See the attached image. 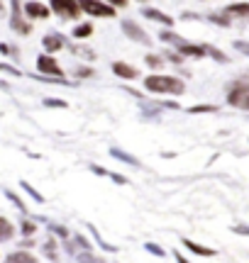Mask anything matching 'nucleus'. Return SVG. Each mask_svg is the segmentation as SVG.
<instances>
[{"label": "nucleus", "mask_w": 249, "mask_h": 263, "mask_svg": "<svg viewBox=\"0 0 249 263\" xmlns=\"http://www.w3.org/2000/svg\"><path fill=\"white\" fill-rule=\"evenodd\" d=\"M34 231H37L34 222H27V219H24V222H22V234H24V236H30V234H34Z\"/></svg>", "instance_id": "obj_17"}, {"label": "nucleus", "mask_w": 249, "mask_h": 263, "mask_svg": "<svg viewBox=\"0 0 249 263\" xmlns=\"http://www.w3.org/2000/svg\"><path fill=\"white\" fill-rule=\"evenodd\" d=\"M113 156H117V159H122V161H130V164H137L132 156H127V153H122L120 149H113Z\"/></svg>", "instance_id": "obj_18"}, {"label": "nucleus", "mask_w": 249, "mask_h": 263, "mask_svg": "<svg viewBox=\"0 0 249 263\" xmlns=\"http://www.w3.org/2000/svg\"><path fill=\"white\" fill-rule=\"evenodd\" d=\"M64 46V37H59V34H46L44 37V49L46 51H59Z\"/></svg>", "instance_id": "obj_11"}, {"label": "nucleus", "mask_w": 249, "mask_h": 263, "mask_svg": "<svg viewBox=\"0 0 249 263\" xmlns=\"http://www.w3.org/2000/svg\"><path fill=\"white\" fill-rule=\"evenodd\" d=\"M12 17H10V27L15 32L20 34H30L32 32V27H30V22L22 20V5H20V0H12Z\"/></svg>", "instance_id": "obj_4"}, {"label": "nucleus", "mask_w": 249, "mask_h": 263, "mask_svg": "<svg viewBox=\"0 0 249 263\" xmlns=\"http://www.w3.org/2000/svg\"><path fill=\"white\" fill-rule=\"evenodd\" d=\"M208 51H210V54L215 56L217 61H225V54H220V51H217V49H208Z\"/></svg>", "instance_id": "obj_29"}, {"label": "nucleus", "mask_w": 249, "mask_h": 263, "mask_svg": "<svg viewBox=\"0 0 249 263\" xmlns=\"http://www.w3.org/2000/svg\"><path fill=\"white\" fill-rule=\"evenodd\" d=\"M81 3V10L93 15V17H113L115 10L110 5H105V3H98V0H79Z\"/></svg>", "instance_id": "obj_3"}, {"label": "nucleus", "mask_w": 249, "mask_h": 263, "mask_svg": "<svg viewBox=\"0 0 249 263\" xmlns=\"http://www.w3.org/2000/svg\"><path fill=\"white\" fill-rule=\"evenodd\" d=\"M122 30L127 32V37H132V39H137V42H142V44H149V37L144 34V30H142L139 24H135L132 20H124Z\"/></svg>", "instance_id": "obj_7"}, {"label": "nucleus", "mask_w": 249, "mask_h": 263, "mask_svg": "<svg viewBox=\"0 0 249 263\" xmlns=\"http://www.w3.org/2000/svg\"><path fill=\"white\" fill-rule=\"evenodd\" d=\"M8 197H10V200H12V202H15V205H17V207H20V209H24L22 200H20V197H17V195H15V193H8Z\"/></svg>", "instance_id": "obj_27"}, {"label": "nucleus", "mask_w": 249, "mask_h": 263, "mask_svg": "<svg viewBox=\"0 0 249 263\" xmlns=\"http://www.w3.org/2000/svg\"><path fill=\"white\" fill-rule=\"evenodd\" d=\"M15 234V227L10 224V219L0 217V241H8Z\"/></svg>", "instance_id": "obj_12"}, {"label": "nucleus", "mask_w": 249, "mask_h": 263, "mask_svg": "<svg viewBox=\"0 0 249 263\" xmlns=\"http://www.w3.org/2000/svg\"><path fill=\"white\" fill-rule=\"evenodd\" d=\"M37 68L44 73V76H57V78H61V68H59V64H57V59H52L49 54H42L39 59H37Z\"/></svg>", "instance_id": "obj_6"}, {"label": "nucleus", "mask_w": 249, "mask_h": 263, "mask_svg": "<svg viewBox=\"0 0 249 263\" xmlns=\"http://www.w3.org/2000/svg\"><path fill=\"white\" fill-rule=\"evenodd\" d=\"M52 10L64 15V17H79L81 3L79 0H52Z\"/></svg>", "instance_id": "obj_5"}, {"label": "nucleus", "mask_w": 249, "mask_h": 263, "mask_svg": "<svg viewBox=\"0 0 249 263\" xmlns=\"http://www.w3.org/2000/svg\"><path fill=\"white\" fill-rule=\"evenodd\" d=\"M44 251H46V256H49V258H54V256H57V253H54V241H46Z\"/></svg>", "instance_id": "obj_23"}, {"label": "nucleus", "mask_w": 249, "mask_h": 263, "mask_svg": "<svg viewBox=\"0 0 249 263\" xmlns=\"http://www.w3.org/2000/svg\"><path fill=\"white\" fill-rule=\"evenodd\" d=\"M24 12H27L30 17H34V20H44V17H49V8L42 5V3H27V5H24Z\"/></svg>", "instance_id": "obj_8"}, {"label": "nucleus", "mask_w": 249, "mask_h": 263, "mask_svg": "<svg viewBox=\"0 0 249 263\" xmlns=\"http://www.w3.org/2000/svg\"><path fill=\"white\" fill-rule=\"evenodd\" d=\"M227 15H239V17H249V3H237V5H230Z\"/></svg>", "instance_id": "obj_13"}, {"label": "nucleus", "mask_w": 249, "mask_h": 263, "mask_svg": "<svg viewBox=\"0 0 249 263\" xmlns=\"http://www.w3.org/2000/svg\"><path fill=\"white\" fill-rule=\"evenodd\" d=\"M235 49H239L242 54L249 56V42H235Z\"/></svg>", "instance_id": "obj_22"}, {"label": "nucleus", "mask_w": 249, "mask_h": 263, "mask_svg": "<svg viewBox=\"0 0 249 263\" xmlns=\"http://www.w3.org/2000/svg\"><path fill=\"white\" fill-rule=\"evenodd\" d=\"M108 3H115V5H124V0H108Z\"/></svg>", "instance_id": "obj_30"}, {"label": "nucleus", "mask_w": 249, "mask_h": 263, "mask_svg": "<svg viewBox=\"0 0 249 263\" xmlns=\"http://www.w3.org/2000/svg\"><path fill=\"white\" fill-rule=\"evenodd\" d=\"M0 71H3V73H12V76H20V71H17V68H12V66H5V64H0Z\"/></svg>", "instance_id": "obj_21"}, {"label": "nucleus", "mask_w": 249, "mask_h": 263, "mask_svg": "<svg viewBox=\"0 0 249 263\" xmlns=\"http://www.w3.org/2000/svg\"><path fill=\"white\" fill-rule=\"evenodd\" d=\"M22 188L27 190V193H30V195L34 197V200H37V202H42V195H39V193H37V190H34L32 186H27V183H22Z\"/></svg>", "instance_id": "obj_19"}, {"label": "nucleus", "mask_w": 249, "mask_h": 263, "mask_svg": "<svg viewBox=\"0 0 249 263\" xmlns=\"http://www.w3.org/2000/svg\"><path fill=\"white\" fill-rule=\"evenodd\" d=\"M91 32H93L91 24H79V27L73 30V37H76V39H86V37H91Z\"/></svg>", "instance_id": "obj_15"}, {"label": "nucleus", "mask_w": 249, "mask_h": 263, "mask_svg": "<svg viewBox=\"0 0 249 263\" xmlns=\"http://www.w3.org/2000/svg\"><path fill=\"white\" fill-rule=\"evenodd\" d=\"M113 71H115V76H120V78H137V68H132L130 64H122V61H115Z\"/></svg>", "instance_id": "obj_9"}, {"label": "nucleus", "mask_w": 249, "mask_h": 263, "mask_svg": "<svg viewBox=\"0 0 249 263\" xmlns=\"http://www.w3.org/2000/svg\"><path fill=\"white\" fill-rule=\"evenodd\" d=\"M230 105H235L239 110H249V83H235L230 88Z\"/></svg>", "instance_id": "obj_2"}, {"label": "nucleus", "mask_w": 249, "mask_h": 263, "mask_svg": "<svg viewBox=\"0 0 249 263\" xmlns=\"http://www.w3.org/2000/svg\"><path fill=\"white\" fill-rule=\"evenodd\" d=\"M44 105L46 108H66V102H64V100H46Z\"/></svg>", "instance_id": "obj_20"}, {"label": "nucleus", "mask_w": 249, "mask_h": 263, "mask_svg": "<svg viewBox=\"0 0 249 263\" xmlns=\"http://www.w3.org/2000/svg\"><path fill=\"white\" fill-rule=\"evenodd\" d=\"M8 261H27V263H34L37 258H34L32 253H27V251H15L8 256Z\"/></svg>", "instance_id": "obj_14"}, {"label": "nucleus", "mask_w": 249, "mask_h": 263, "mask_svg": "<svg viewBox=\"0 0 249 263\" xmlns=\"http://www.w3.org/2000/svg\"><path fill=\"white\" fill-rule=\"evenodd\" d=\"M147 249H149V251H152V253H157V256H164V251L159 249L157 244H147Z\"/></svg>", "instance_id": "obj_28"}, {"label": "nucleus", "mask_w": 249, "mask_h": 263, "mask_svg": "<svg viewBox=\"0 0 249 263\" xmlns=\"http://www.w3.org/2000/svg\"><path fill=\"white\" fill-rule=\"evenodd\" d=\"M142 15H144V17H149V20L161 22V24H171V22H173L169 15H164L161 10H154V8H144V10H142Z\"/></svg>", "instance_id": "obj_10"}, {"label": "nucleus", "mask_w": 249, "mask_h": 263, "mask_svg": "<svg viewBox=\"0 0 249 263\" xmlns=\"http://www.w3.org/2000/svg\"><path fill=\"white\" fill-rule=\"evenodd\" d=\"M144 86L147 90L152 93H173V95H179L183 93V83L179 78H169V76H149L144 81Z\"/></svg>", "instance_id": "obj_1"}, {"label": "nucleus", "mask_w": 249, "mask_h": 263, "mask_svg": "<svg viewBox=\"0 0 249 263\" xmlns=\"http://www.w3.org/2000/svg\"><path fill=\"white\" fill-rule=\"evenodd\" d=\"M213 110L217 108H213V105H198V108H191V112H213Z\"/></svg>", "instance_id": "obj_24"}, {"label": "nucleus", "mask_w": 249, "mask_h": 263, "mask_svg": "<svg viewBox=\"0 0 249 263\" xmlns=\"http://www.w3.org/2000/svg\"><path fill=\"white\" fill-rule=\"evenodd\" d=\"M147 64L154 66V68H159V66H161V59H159V56H147Z\"/></svg>", "instance_id": "obj_26"}, {"label": "nucleus", "mask_w": 249, "mask_h": 263, "mask_svg": "<svg viewBox=\"0 0 249 263\" xmlns=\"http://www.w3.org/2000/svg\"><path fill=\"white\" fill-rule=\"evenodd\" d=\"M183 244H186V246H188V249H191V251H195V253H201V256H210V253H213V249H205V246H201V244H193V241H183Z\"/></svg>", "instance_id": "obj_16"}, {"label": "nucleus", "mask_w": 249, "mask_h": 263, "mask_svg": "<svg viewBox=\"0 0 249 263\" xmlns=\"http://www.w3.org/2000/svg\"><path fill=\"white\" fill-rule=\"evenodd\" d=\"M0 51H3V54H12V56H17V51H15L12 46H8V44H3V42H0Z\"/></svg>", "instance_id": "obj_25"}]
</instances>
